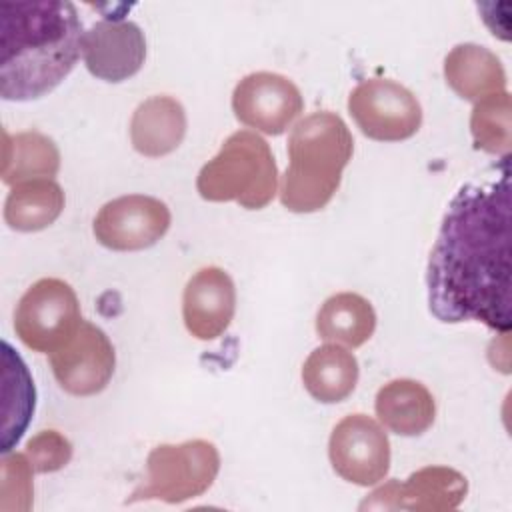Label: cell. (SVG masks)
Returning a JSON list of instances; mask_svg holds the SVG:
<instances>
[{
	"instance_id": "14",
	"label": "cell",
	"mask_w": 512,
	"mask_h": 512,
	"mask_svg": "<svg viewBox=\"0 0 512 512\" xmlns=\"http://www.w3.org/2000/svg\"><path fill=\"white\" fill-rule=\"evenodd\" d=\"M236 312V288L230 274L218 266L200 268L182 294L186 330L198 340L222 336Z\"/></svg>"
},
{
	"instance_id": "20",
	"label": "cell",
	"mask_w": 512,
	"mask_h": 512,
	"mask_svg": "<svg viewBox=\"0 0 512 512\" xmlns=\"http://www.w3.org/2000/svg\"><path fill=\"white\" fill-rule=\"evenodd\" d=\"M64 190L52 178L14 184L4 202V222L18 232H38L54 224L64 210Z\"/></svg>"
},
{
	"instance_id": "22",
	"label": "cell",
	"mask_w": 512,
	"mask_h": 512,
	"mask_svg": "<svg viewBox=\"0 0 512 512\" xmlns=\"http://www.w3.org/2000/svg\"><path fill=\"white\" fill-rule=\"evenodd\" d=\"M510 94H490L476 102L470 118V132L476 148L490 154H510Z\"/></svg>"
},
{
	"instance_id": "16",
	"label": "cell",
	"mask_w": 512,
	"mask_h": 512,
	"mask_svg": "<svg viewBox=\"0 0 512 512\" xmlns=\"http://www.w3.org/2000/svg\"><path fill=\"white\" fill-rule=\"evenodd\" d=\"M378 420L398 436H420L436 418L432 392L418 380L396 378L384 384L376 394Z\"/></svg>"
},
{
	"instance_id": "23",
	"label": "cell",
	"mask_w": 512,
	"mask_h": 512,
	"mask_svg": "<svg viewBox=\"0 0 512 512\" xmlns=\"http://www.w3.org/2000/svg\"><path fill=\"white\" fill-rule=\"evenodd\" d=\"M26 456L36 472H56L68 464L72 446L56 430H42L28 442Z\"/></svg>"
},
{
	"instance_id": "10",
	"label": "cell",
	"mask_w": 512,
	"mask_h": 512,
	"mask_svg": "<svg viewBox=\"0 0 512 512\" xmlns=\"http://www.w3.org/2000/svg\"><path fill=\"white\" fill-rule=\"evenodd\" d=\"M50 366L62 390L74 396H92L112 380L116 352L102 328L82 320L76 334L50 354Z\"/></svg>"
},
{
	"instance_id": "3",
	"label": "cell",
	"mask_w": 512,
	"mask_h": 512,
	"mask_svg": "<svg viewBox=\"0 0 512 512\" xmlns=\"http://www.w3.org/2000/svg\"><path fill=\"white\" fill-rule=\"evenodd\" d=\"M354 152L346 122L328 110L302 118L288 138V168L280 202L296 214L322 210L336 194Z\"/></svg>"
},
{
	"instance_id": "1",
	"label": "cell",
	"mask_w": 512,
	"mask_h": 512,
	"mask_svg": "<svg viewBox=\"0 0 512 512\" xmlns=\"http://www.w3.org/2000/svg\"><path fill=\"white\" fill-rule=\"evenodd\" d=\"M426 290L430 312L444 324L510 330V154L450 200L428 258Z\"/></svg>"
},
{
	"instance_id": "21",
	"label": "cell",
	"mask_w": 512,
	"mask_h": 512,
	"mask_svg": "<svg viewBox=\"0 0 512 512\" xmlns=\"http://www.w3.org/2000/svg\"><path fill=\"white\" fill-rule=\"evenodd\" d=\"M60 168V152L52 138L40 132H4L2 180L4 184H20L26 180L52 178Z\"/></svg>"
},
{
	"instance_id": "13",
	"label": "cell",
	"mask_w": 512,
	"mask_h": 512,
	"mask_svg": "<svg viewBox=\"0 0 512 512\" xmlns=\"http://www.w3.org/2000/svg\"><path fill=\"white\" fill-rule=\"evenodd\" d=\"M466 478L448 466H426L410 474L404 482L390 480L366 498L360 508L376 510H454L466 498Z\"/></svg>"
},
{
	"instance_id": "4",
	"label": "cell",
	"mask_w": 512,
	"mask_h": 512,
	"mask_svg": "<svg viewBox=\"0 0 512 512\" xmlns=\"http://www.w3.org/2000/svg\"><path fill=\"white\" fill-rule=\"evenodd\" d=\"M196 190L208 202L264 208L278 192V168L268 142L252 130L230 134L218 154L200 168Z\"/></svg>"
},
{
	"instance_id": "6",
	"label": "cell",
	"mask_w": 512,
	"mask_h": 512,
	"mask_svg": "<svg viewBox=\"0 0 512 512\" xmlns=\"http://www.w3.org/2000/svg\"><path fill=\"white\" fill-rule=\"evenodd\" d=\"M80 302L74 288L60 278H40L14 310L16 336L36 352L52 354L80 328Z\"/></svg>"
},
{
	"instance_id": "15",
	"label": "cell",
	"mask_w": 512,
	"mask_h": 512,
	"mask_svg": "<svg viewBox=\"0 0 512 512\" xmlns=\"http://www.w3.org/2000/svg\"><path fill=\"white\" fill-rule=\"evenodd\" d=\"M184 136L186 112L172 96H150L132 114L130 142L142 156H166L182 144Z\"/></svg>"
},
{
	"instance_id": "12",
	"label": "cell",
	"mask_w": 512,
	"mask_h": 512,
	"mask_svg": "<svg viewBox=\"0 0 512 512\" xmlns=\"http://www.w3.org/2000/svg\"><path fill=\"white\" fill-rule=\"evenodd\" d=\"M82 58L88 72L104 82H124L140 72L146 60L142 28L124 18H104L84 32Z\"/></svg>"
},
{
	"instance_id": "7",
	"label": "cell",
	"mask_w": 512,
	"mask_h": 512,
	"mask_svg": "<svg viewBox=\"0 0 512 512\" xmlns=\"http://www.w3.org/2000/svg\"><path fill=\"white\" fill-rule=\"evenodd\" d=\"M348 112L360 132L378 142L412 138L422 124L418 98L388 78H368L348 96Z\"/></svg>"
},
{
	"instance_id": "5",
	"label": "cell",
	"mask_w": 512,
	"mask_h": 512,
	"mask_svg": "<svg viewBox=\"0 0 512 512\" xmlns=\"http://www.w3.org/2000/svg\"><path fill=\"white\" fill-rule=\"evenodd\" d=\"M220 470V454L208 440L160 444L146 458V480L134 488L128 502L162 500L178 504L202 496Z\"/></svg>"
},
{
	"instance_id": "2",
	"label": "cell",
	"mask_w": 512,
	"mask_h": 512,
	"mask_svg": "<svg viewBox=\"0 0 512 512\" xmlns=\"http://www.w3.org/2000/svg\"><path fill=\"white\" fill-rule=\"evenodd\" d=\"M84 28L72 2L0 4V94L28 102L50 94L76 66Z\"/></svg>"
},
{
	"instance_id": "18",
	"label": "cell",
	"mask_w": 512,
	"mask_h": 512,
	"mask_svg": "<svg viewBox=\"0 0 512 512\" xmlns=\"http://www.w3.org/2000/svg\"><path fill=\"white\" fill-rule=\"evenodd\" d=\"M358 360L340 344H324L310 352L302 366V384L306 392L322 402L336 404L348 398L358 384Z\"/></svg>"
},
{
	"instance_id": "8",
	"label": "cell",
	"mask_w": 512,
	"mask_h": 512,
	"mask_svg": "<svg viewBox=\"0 0 512 512\" xmlns=\"http://www.w3.org/2000/svg\"><path fill=\"white\" fill-rule=\"evenodd\" d=\"M334 472L356 486H374L390 470V440L384 428L366 414L342 418L328 440Z\"/></svg>"
},
{
	"instance_id": "11",
	"label": "cell",
	"mask_w": 512,
	"mask_h": 512,
	"mask_svg": "<svg viewBox=\"0 0 512 512\" xmlns=\"http://www.w3.org/2000/svg\"><path fill=\"white\" fill-rule=\"evenodd\" d=\"M234 116L264 134H282L304 110L298 86L276 72H252L232 92Z\"/></svg>"
},
{
	"instance_id": "19",
	"label": "cell",
	"mask_w": 512,
	"mask_h": 512,
	"mask_svg": "<svg viewBox=\"0 0 512 512\" xmlns=\"http://www.w3.org/2000/svg\"><path fill=\"white\" fill-rule=\"evenodd\" d=\"M376 312L372 304L356 292H338L324 300L316 314V332L322 340L358 348L372 338Z\"/></svg>"
},
{
	"instance_id": "24",
	"label": "cell",
	"mask_w": 512,
	"mask_h": 512,
	"mask_svg": "<svg viewBox=\"0 0 512 512\" xmlns=\"http://www.w3.org/2000/svg\"><path fill=\"white\" fill-rule=\"evenodd\" d=\"M2 468L16 478V482H12V478L2 476V506L8 502L10 496H16V510H28L32 500V470H34L28 456L24 454L4 456Z\"/></svg>"
},
{
	"instance_id": "17",
	"label": "cell",
	"mask_w": 512,
	"mask_h": 512,
	"mask_svg": "<svg viewBox=\"0 0 512 512\" xmlns=\"http://www.w3.org/2000/svg\"><path fill=\"white\" fill-rule=\"evenodd\" d=\"M446 84L464 100H482L506 90L502 62L486 46L458 44L444 58Z\"/></svg>"
},
{
	"instance_id": "9",
	"label": "cell",
	"mask_w": 512,
	"mask_h": 512,
	"mask_svg": "<svg viewBox=\"0 0 512 512\" xmlns=\"http://www.w3.org/2000/svg\"><path fill=\"white\" fill-rule=\"evenodd\" d=\"M172 222L168 206L144 194H128L106 202L92 224L96 240L116 252H136L164 238Z\"/></svg>"
}]
</instances>
